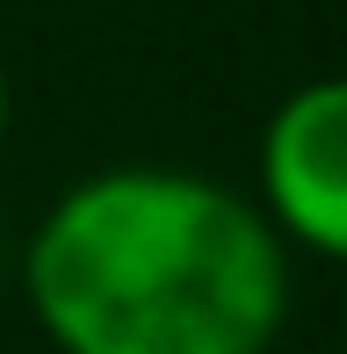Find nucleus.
I'll return each mask as SVG.
<instances>
[{"label":"nucleus","instance_id":"f03ea898","mask_svg":"<svg viewBox=\"0 0 347 354\" xmlns=\"http://www.w3.org/2000/svg\"><path fill=\"white\" fill-rule=\"evenodd\" d=\"M261 217L290 253L347 268V73L304 80L261 123Z\"/></svg>","mask_w":347,"mask_h":354},{"label":"nucleus","instance_id":"f257e3e1","mask_svg":"<svg viewBox=\"0 0 347 354\" xmlns=\"http://www.w3.org/2000/svg\"><path fill=\"white\" fill-rule=\"evenodd\" d=\"M22 297L58 354H261L290 318V246L196 167H94L37 217Z\"/></svg>","mask_w":347,"mask_h":354},{"label":"nucleus","instance_id":"20e7f679","mask_svg":"<svg viewBox=\"0 0 347 354\" xmlns=\"http://www.w3.org/2000/svg\"><path fill=\"white\" fill-rule=\"evenodd\" d=\"M0 268H8V246H0Z\"/></svg>","mask_w":347,"mask_h":354},{"label":"nucleus","instance_id":"39448f33","mask_svg":"<svg viewBox=\"0 0 347 354\" xmlns=\"http://www.w3.org/2000/svg\"><path fill=\"white\" fill-rule=\"evenodd\" d=\"M261 354H282V347H261Z\"/></svg>","mask_w":347,"mask_h":354},{"label":"nucleus","instance_id":"7ed1b4c3","mask_svg":"<svg viewBox=\"0 0 347 354\" xmlns=\"http://www.w3.org/2000/svg\"><path fill=\"white\" fill-rule=\"evenodd\" d=\"M8 123H15V87H8V66H0V145H8Z\"/></svg>","mask_w":347,"mask_h":354}]
</instances>
